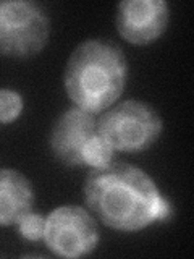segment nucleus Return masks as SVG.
Instances as JSON below:
<instances>
[{
	"instance_id": "nucleus-1",
	"label": "nucleus",
	"mask_w": 194,
	"mask_h": 259,
	"mask_svg": "<svg viewBox=\"0 0 194 259\" xmlns=\"http://www.w3.org/2000/svg\"><path fill=\"white\" fill-rule=\"evenodd\" d=\"M86 209L112 230L134 233L172 217L156 180L137 165L115 162L91 168L83 185Z\"/></svg>"
},
{
	"instance_id": "nucleus-2",
	"label": "nucleus",
	"mask_w": 194,
	"mask_h": 259,
	"mask_svg": "<svg viewBox=\"0 0 194 259\" xmlns=\"http://www.w3.org/2000/svg\"><path fill=\"white\" fill-rule=\"evenodd\" d=\"M128 60L121 47L107 39H86L70 54L63 86L73 105L101 115L123 94Z\"/></svg>"
},
{
	"instance_id": "nucleus-3",
	"label": "nucleus",
	"mask_w": 194,
	"mask_h": 259,
	"mask_svg": "<svg viewBox=\"0 0 194 259\" xmlns=\"http://www.w3.org/2000/svg\"><path fill=\"white\" fill-rule=\"evenodd\" d=\"M97 132L115 152L134 154L159 141L164 121L149 102L128 99L115 102L97 117Z\"/></svg>"
},
{
	"instance_id": "nucleus-4",
	"label": "nucleus",
	"mask_w": 194,
	"mask_h": 259,
	"mask_svg": "<svg viewBox=\"0 0 194 259\" xmlns=\"http://www.w3.org/2000/svg\"><path fill=\"white\" fill-rule=\"evenodd\" d=\"M51 37V20L32 0H0V55L29 59Z\"/></svg>"
},
{
	"instance_id": "nucleus-5",
	"label": "nucleus",
	"mask_w": 194,
	"mask_h": 259,
	"mask_svg": "<svg viewBox=\"0 0 194 259\" xmlns=\"http://www.w3.org/2000/svg\"><path fill=\"white\" fill-rule=\"evenodd\" d=\"M42 241L54 256L78 259L94 253L101 243V232L86 207L63 204L45 215Z\"/></svg>"
},
{
	"instance_id": "nucleus-6",
	"label": "nucleus",
	"mask_w": 194,
	"mask_h": 259,
	"mask_svg": "<svg viewBox=\"0 0 194 259\" xmlns=\"http://www.w3.org/2000/svg\"><path fill=\"white\" fill-rule=\"evenodd\" d=\"M97 135V115L73 107L62 112L48 135V148L54 157L67 167L83 165L84 151Z\"/></svg>"
},
{
	"instance_id": "nucleus-7",
	"label": "nucleus",
	"mask_w": 194,
	"mask_h": 259,
	"mask_svg": "<svg viewBox=\"0 0 194 259\" xmlns=\"http://www.w3.org/2000/svg\"><path fill=\"white\" fill-rule=\"evenodd\" d=\"M168 23L170 5L165 0H123L117 7V31L133 46L156 42L167 31Z\"/></svg>"
},
{
	"instance_id": "nucleus-8",
	"label": "nucleus",
	"mask_w": 194,
	"mask_h": 259,
	"mask_svg": "<svg viewBox=\"0 0 194 259\" xmlns=\"http://www.w3.org/2000/svg\"><path fill=\"white\" fill-rule=\"evenodd\" d=\"M34 202V188L26 175L16 168H0V227L18 225Z\"/></svg>"
},
{
	"instance_id": "nucleus-9",
	"label": "nucleus",
	"mask_w": 194,
	"mask_h": 259,
	"mask_svg": "<svg viewBox=\"0 0 194 259\" xmlns=\"http://www.w3.org/2000/svg\"><path fill=\"white\" fill-rule=\"evenodd\" d=\"M113 154H115V151L112 149V146L97 132V135L92 138V141L87 144V148L84 151L83 165L89 168L105 167L113 160Z\"/></svg>"
},
{
	"instance_id": "nucleus-10",
	"label": "nucleus",
	"mask_w": 194,
	"mask_h": 259,
	"mask_svg": "<svg viewBox=\"0 0 194 259\" xmlns=\"http://www.w3.org/2000/svg\"><path fill=\"white\" fill-rule=\"evenodd\" d=\"M24 110L23 96L12 88H0V123L10 125Z\"/></svg>"
},
{
	"instance_id": "nucleus-11",
	"label": "nucleus",
	"mask_w": 194,
	"mask_h": 259,
	"mask_svg": "<svg viewBox=\"0 0 194 259\" xmlns=\"http://www.w3.org/2000/svg\"><path fill=\"white\" fill-rule=\"evenodd\" d=\"M18 233L21 235L23 240L26 241H39L44 238L45 230V217L40 215L34 210H31L29 214L24 215L18 222Z\"/></svg>"
}]
</instances>
